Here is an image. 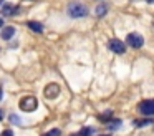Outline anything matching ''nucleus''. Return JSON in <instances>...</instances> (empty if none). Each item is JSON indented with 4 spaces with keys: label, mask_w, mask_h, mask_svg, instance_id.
<instances>
[{
    "label": "nucleus",
    "mask_w": 154,
    "mask_h": 136,
    "mask_svg": "<svg viewBox=\"0 0 154 136\" xmlns=\"http://www.w3.org/2000/svg\"><path fill=\"white\" fill-rule=\"evenodd\" d=\"M14 35H15V28H14V27H5V28L2 30V33H0V36H2L4 40H10Z\"/></svg>",
    "instance_id": "nucleus-7"
},
{
    "label": "nucleus",
    "mask_w": 154,
    "mask_h": 136,
    "mask_svg": "<svg viewBox=\"0 0 154 136\" xmlns=\"http://www.w3.org/2000/svg\"><path fill=\"white\" fill-rule=\"evenodd\" d=\"M86 13H88L86 5H83L81 2H70V3H68V15L73 17V18L85 17Z\"/></svg>",
    "instance_id": "nucleus-1"
},
{
    "label": "nucleus",
    "mask_w": 154,
    "mask_h": 136,
    "mask_svg": "<svg viewBox=\"0 0 154 136\" xmlns=\"http://www.w3.org/2000/svg\"><path fill=\"white\" fill-rule=\"evenodd\" d=\"M43 91H45V96H47V98L53 100V98H57V96L60 95V86H58L57 83H50V85L45 86Z\"/></svg>",
    "instance_id": "nucleus-6"
},
{
    "label": "nucleus",
    "mask_w": 154,
    "mask_h": 136,
    "mask_svg": "<svg viewBox=\"0 0 154 136\" xmlns=\"http://www.w3.org/2000/svg\"><path fill=\"white\" fill-rule=\"evenodd\" d=\"M27 27H28L30 30H33V32H37V33H42V32H43V25H42V23H38V22H33V20L27 22Z\"/></svg>",
    "instance_id": "nucleus-9"
},
{
    "label": "nucleus",
    "mask_w": 154,
    "mask_h": 136,
    "mask_svg": "<svg viewBox=\"0 0 154 136\" xmlns=\"http://www.w3.org/2000/svg\"><path fill=\"white\" fill-rule=\"evenodd\" d=\"M0 136H14V131H12V129H4Z\"/></svg>",
    "instance_id": "nucleus-14"
},
{
    "label": "nucleus",
    "mask_w": 154,
    "mask_h": 136,
    "mask_svg": "<svg viewBox=\"0 0 154 136\" xmlns=\"http://www.w3.org/2000/svg\"><path fill=\"white\" fill-rule=\"evenodd\" d=\"M2 96H4V91H2V90H0V100H2Z\"/></svg>",
    "instance_id": "nucleus-18"
},
{
    "label": "nucleus",
    "mask_w": 154,
    "mask_h": 136,
    "mask_svg": "<svg viewBox=\"0 0 154 136\" xmlns=\"http://www.w3.org/2000/svg\"><path fill=\"white\" fill-rule=\"evenodd\" d=\"M10 121H12V123H20V119H18V116L10 115Z\"/></svg>",
    "instance_id": "nucleus-15"
},
{
    "label": "nucleus",
    "mask_w": 154,
    "mask_h": 136,
    "mask_svg": "<svg viewBox=\"0 0 154 136\" xmlns=\"http://www.w3.org/2000/svg\"><path fill=\"white\" fill-rule=\"evenodd\" d=\"M108 48H109L111 52L118 53V55H121V53L126 52V45H124L121 40H118V38H111L109 42H108Z\"/></svg>",
    "instance_id": "nucleus-3"
},
{
    "label": "nucleus",
    "mask_w": 154,
    "mask_h": 136,
    "mask_svg": "<svg viewBox=\"0 0 154 136\" xmlns=\"http://www.w3.org/2000/svg\"><path fill=\"white\" fill-rule=\"evenodd\" d=\"M111 115H113L111 111H106L104 115H101V116H100V119H101V121H111V118H108V116H111Z\"/></svg>",
    "instance_id": "nucleus-13"
},
{
    "label": "nucleus",
    "mask_w": 154,
    "mask_h": 136,
    "mask_svg": "<svg viewBox=\"0 0 154 136\" xmlns=\"http://www.w3.org/2000/svg\"><path fill=\"white\" fill-rule=\"evenodd\" d=\"M93 134V128H90V126H86V128L80 129L78 133H73L71 136H91Z\"/></svg>",
    "instance_id": "nucleus-10"
},
{
    "label": "nucleus",
    "mask_w": 154,
    "mask_h": 136,
    "mask_svg": "<svg viewBox=\"0 0 154 136\" xmlns=\"http://www.w3.org/2000/svg\"><path fill=\"white\" fill-rule=\"evenodd\" d=\"M139 111L146 116L154 115V100H144L139 103Z\"/></svg>",
    "instance_id": "nucleus-5"
},
{
    "label": "nucleus",
    "mask_w": 154,
    "mask_h": 136,
    "mask_svg": "<svg viewBox=\"0 0 154 136\" xmlns=\"http://www.w3.org/2000/svg\"><path fill=\"white\" fill-rule=\"evenodd\" d=\"M4 25V18H2V17H0V27Z\"/></svg>",
    "instance_id": "nucleus-17"
},
{
    "label": "nucleus",
    "mask_w": 154,
    "mask_h": 136,
    "mask_svg": "<svg viewBox=\"0 0 154 136\" xmlns=\"http://www.w3.org/2000/svg\"><path fill=\"white\" fill-rule=\"evenodd\" d=\"M18 106H20L22 111L25 113H30V111H35L38 106V100L35 98V96L28 95V96H23V98L20 100V103H18Z\"/></svg>",
    "instance_id": "nucleus-2"
},
{
    "label": "nucleus",
    "mask_w": 154,
    "mask_h": 136,
    "mask_svg": "<svg viewBox=\"0 0 154 136\" xmlns=\"http://www.w3.org/2000/svg\"><path fill=\"white\" fill-rule=\"evenodd\" d=\"M106 10H108V5H106V3H100V5L94 8V13H96L98 17H103L104 13H106Z\"/></svg>",
    "instance_id": "nucleus-11"
},
{
    "label": "nucleus",
    "mask_w": 154,
    "mask_h": 136,
    "mask_svg": "<svg viewBox=\"0 0 154 136\" xmlns=\"http://www.w3.org/2000/svg\"><path fill=\"white\" fill-rule=\"evenodd\" d=\"M60 133H61V131H60L58 128H53V129H50V131H47L43 136H60Z\"/></svg>",
    "instance_id": "nucleus-12"
},
{
    "label": "nucleus",
    "mask_w": 154,
    "mask_h": 136,
    "mask_svg": "<svg viewBox=\"0 0 154 136\" xmlns=\"http://www.w3.org/2000/svg\"><path fill=\"white\" fill-rule=\"evenodd\" d=\"M101 136H109V134H101Z\"/></svg>",
    "instance_id": "nucleus-20"
},
{
    "label": "nucleus",
    "mask_w": 154,
    "mask_h": 136,
    "mask_svg": "<svg viewBox=\"0 0 154 136\" xmlns=\"http://www.w3.org/2000/svg\"><path fill=\"white\" fill-rule=\"evenodd\" d=\"M17 10L18 8L15 5H12V3H5V5H2V13H4V15H14Z\"/></svg>",
    "instance_id": "nucleus-8"
},
{
    "label": "nucleus",
    "mask_w": 154,
    "mask_h": 136,
    "mask_svg": "<svg viewBox=\"0 0 154 136\" xmlns=\"http://www.w3.org/2000/svg\"><path fill=\"white\" fill-rule=\"evenodd\" d=\"M126 42L129 46H133V48H141L144 43L143 36L139 35V33H129V35L126 36Z\"/></svg>",
    "instance_id": "nucleus-4"
},
{
    "label": "nucleus",
    "mask_w": 154,
    "mask_h": 136,
    "mask_svg": "<svg viewBox=\"0 0 154 136\" xmlns=\"http://www.w3.org/2000/svg\"><path fill=\"white\" fill-rule=\"evenodd\" d=\"M0 119H4V111L0 109Z\"/></svg>",
    "instance_id": "nucleus-16"
},
{
    "label": "nucleus",
    "mask_w": 154,
    "mask_h": 136,
    "mask_svg": "<svg viewBox=\"0 0 154 136\" xmlns=\"http://www.w3.org/2000/svg\"><path fill=\"white\" fill-rule=\"evenodd\" d=\"M146 2H147V3H154V0H146Z\"/></svg>",
    "instance_id": "nucleus-19"
}]
</instances>
